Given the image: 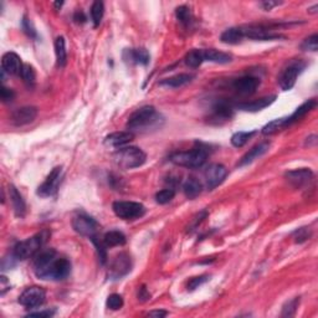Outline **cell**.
<instances>
[{
    "mask_svg": "<svg viewBox=\"0 0 318 318\" xmlns=\"http://www.w3.org/2000/svg\"><path fill=\"white\" fill-rule=\"evenodd\" d=\"M73 20L77 24H84L86 23V15L84 14L82 10H77V12L75 13V15H73Z\"/></svg>",
    "mask_w": 318,
    "mask_h": 318,
    "instance_id": "cell-48",
    "label": "cell"
},
{
    "mask_svg": "<svg viewBox=\"0 0 318 318\" xmlns=\"http://www.w3.org/2000/svg\"><path fill=\"white\" fill-rule=\"evenodd\" d=\"M317 9H318V5H314V7L309 8L308 13H312V14H314V13H317Z\"/></svg>",
    "mask_w": 318,
    "mask_h": 318,
    "instance_id": "cell-52",
    "label": "cell"
},
{
    "mask_svg": "<svg viewBox=\"0 0 318 318\" xmlns=\"http://www.w3.org/2000/svg\"><path fill=\"white\" fill-rule=\"evenodd\" d=\"M21 78H23L24 84L26 85L28 87H34L35 86V82H36V71L35 68L33 67L29 63H24L23 66V70L20 72Z\"/></svg>",
    "mask_w": 318,
    "mask_h": 318,
    "instance_id": "cell-31",
    "label": "cell"
},
{
    "mask_svg": "<svg viewBox=\"0 0 318 318\" xmlns=\"http://www.w3.org/2000/svg\"><path fill=\"white\" fill-rule=\"evenodd\" d=\"M209 155V149L203 143H197L195 147L185 152H176L171 155L169 161L176 166L185 167L189 169L200 168L204 166Z\"/></svg>",
    "mask_w": 318,
    "mask_h": 318,
    "instance_id": "cell-2",
    "label": "cell"
},
{
    "mask_svg": "<svg viewBox=\"0 0 318 318\" xmlns=\"http://www.w3.org/2000/svg\"><path fill=\"white\" fill-rule=\"evenodd\" d=\"M240 30L243 33L244 39L249 38L251 40H261V41L265 40L266 41V40H276L282 38L278 34H275L274 30L264 25H243L240 26Z\"/></svg>",
    "mask_w": 318,
    "mask_h": 318,
    "instance_id": "cell-9",
    "label": "cell"
},
{
    "mask_svg": "<svg viewBox=\"0 0 318 318\" xmlns=\"http://www.w3.org/2000/svg\"><path fill=\"white\" fill-rule=\"evenodd\" d=\"M176 197V190L174 189H163V190H159V192L155 194V201L158 204H168L169 201H172Z\"/></svg>",
    "mask_w": 318,
    "mask_h": 318,
    "instance_id": "cell-37",
    "label": "cell"
},
{
    "mask_svg": "<svg viewBox=\"0 0 318 318\" xmlns=\"http://www.w3.org/2000/svg\"><path fill=\"white\" fill-rule=\"evenodd\" d=\"M71 272V262L65 258L55 256L52 261L45 267L42 271H40L36 276L41 280L50 281H62L70 275Z\"/></svg>",
    "mask_w": 318,
    "mask_h": 318,
    "instance_id": "cell-5",
    "label": "cell"
},
{
    "mask_svg": "<svg viewBox=\"0 0 318 318\" xmlns=\"http://www.w3.org/2000/svg\"><path fill=\"white\" fill-rule=\"evenodd\" d=\"M286 127H287V121H286V118H277L269 122V123L262 128V133L266 134V136H270V134L276 133L278 131H282Z\"/></svg>",
    "mask_w": 318,
    "mask_h": 318,
    "instance_id": "cell-32",
    "label": "cell"
},
{
    "mask_svg": "<svg viewBox=\"0 0 318 318\" xmlns=\"http://www.w3.org/2000/svg\"><path fill=\"white\" fill-rule=\"evenodd\" d=\"M203 51V59L204 61H209V62L214 63H229L232 61V56L227 52L219 51L215 49H206L201 50Z\"/></svg>",
    "mask_w": 318,
    "mask_h": 318,
    "instance_id": "cell-23",
    "label": "cell"
},
{
    "mask_svg": "<svg viewBox=\"0 0 318 318\" xmlns=\"http://www.w3.org/2000/svg\"><path fill=\"white\" fill-rule=\"evenodd\" d=\"M138 299H139V301H142V302H145V301H148V299H150V293L148 292L147 288H145L144 286H142V287L139 288Z\"/></svg>",
    "mask_w": 318,
    "mask_h": 318,
    "instance_id": "cell-47",
    "label": "cell"
},
{
    "mask_svg": "<svg viewBox=\"0 0 318 318\" xmlns=\"http://www.w3.org/2000/svg\"><path fill=\"white\" fill-rule=\"evenodd\" d=\"M193 78H194V76L190 75V73H179V75L162 80V81L159 82V85H161V86L172 87V89H178V87H182L184 86V85L189 84Z\"/></svg>",
    "mask_w": 318,
    "mask_h": 318,
    "instance_id": "cell-26",
    "label": "cell"
},
{
    "mask_svg": "<svg viewBox=\"0 0 318 318\" xmlns=\"http://www.w3.org/2000/svg\"><path fill=\"white\" fill-rule=\"evenodd\" d=\"M304 68V63L301 61H296V62L288 65L285 70L281 72L280 77H278V84L283 91H288L292 89L296 84L297 76L301 73V71Z\"/></svg>",
    "mask_w": 318,
    "mask_h": 318,
    "instance_id": "cell-11",
    "label": "cell"
},
{
    "mask_svg": "<svg viewBox=\"0 0 318 318\" xmlns=\"http://www.w3.org/2000/svg\"><path fill=\"white\" fill-rule=\"evenodd\" d=\"M316 106H317L316 100H308L304 103H302L298 108H296V111L290 116V117L286 118V121H287V126H290V124L295 123V122H297L301 118H303L304 116H306L309 111L313 110Z\"/></svg>",
    "mask_w": 318,
    "mask_h": 318,
    "instance_id": "cell-24",
    "label": "cell"
},
{
    "mask_svg": "<svg viewBox=\"0 0 318 318\" xmlns=\"http://www.w3.org/2000/svg\"><path fill=\"white\" fill-rule=\"evenodd\" d=\"M243 39H244V36L240 30V26H237V28L227 29V30H225L224 33L221 34V36H220V40H221L224 44H229V45L240 44V42L243 41Z\"/></svg>",
    "mask_w": 318,
    "mask_h": 318,
    "instance_id": "cell-30",
    "label": "cell"
},
{
    "mask_svg": "<svg viewBox=\"0 0 318 318\" xmlns=\"http://www.w3.org/2000/svg\"><path fill=\"white\" fill-rule=\"evenodd\" d=\"M227 169L225 168L222 164L215 163V164H211L206 168L205 173V180H206V185L210 190H213L214 188L219 187L222 182H224L225 178L227 177Z\"/></svg>",
    "mask_w": 318,
    "mask_h": 318,
    "instance_id": "cell-13",
    "label": "cell"
},
{
    "mask_svg": "<svg viewBox=\"0 0 318 318\" xmlns=\"http://www.w3.org/2000/svg\"><path fill=\"white\" fill-rule=\"evenodd\" d=\"M167 314H168V312L167 311H163V309H155V311H152L148 313V316L149 317H166Z\"/></svg>",
    "mask_w": 318,
    "mask_h": 318,
    "instance_id": "cell-49",
    "label": "cell"
},
{
    "mask_svg": "<svg viewBox=\"0 0 318 318\" xmlns=\"http://www.w3.org/2000/svg\"><path fill=\"white\" fill-rule=\"evenodd\" d=\"M161 122H163V118L153 106H143L129 116L127 129L132 133L149 131L150 128L161 127Z\"/></svg>",
    "mask_w": 318,
    "mask_h": 318,
    "instance_id": "cell-1",
    "label": "cell"
},
{
    "mask_svg": "<svg viewBox=\"0 0 318 318\" xmlns=\"http://www.w3.org/2000/svg\"><path fill=\"white\" fill-rule=\"evenodd\" d=\"M185 65L189 66L192 68H197L201 63L204 62L203 59V51L201 50H192L185 55Z\"/></svg>",
    "mask_w": 318,
    "mask_h": 318,
    "instance_id": "cell-33",
    "label": "cell"
},
{
    "mask_svg": "<svg viewBox=\"0 0 318 318\" xmlns=\"http://www.w3.org/2000/svg\"><path fill=\"white\" fill-rule=\"evenodd\" d=\"M9 198L10 201H12L13 209L15 211V215L19 216V218H24L26 213L25 201H24L23 197H21V194L18 192V189L14 185H9Z\"/></svg>",
    "mask_w": 318,
    "mask_h": 318,
    "instance_id": "cell-22",
    "label": "cell"
},
{
    "mask_svg": "<svg viewBox=\"0 0 318 318\" xmlns=\"http://www.w3.org/2000/svg\"><path fill=\"white\" fill-rule=\"evenodd\" d=\"M285 177L295 188H303L313 180V172L311 169L299 168L287 172Z\"/></svg>",
    "mask_w": 318,
    "mask_h": 318,
    "instance_id": "cell-15",
    "label": "cell"
},
{
    "mask_svg": "<svg viewBox=\"0 0 318 318\" xmlns=\"http://www.w3.org/2000/svg\"><path fill=\"white\" fill-rule=\"evenodd\" d=\"M102 240L107 248H115V246L124 245L127 241V238H126V236H124L123 232L117 231V230H112V231L106 232Z\"/></svg>",
    "mask_w": 318,
    "mask_h": 318,
    "instance_id": "cell-27",
    "label": "cell"
},
{
    "mask_svg": "<svg viewBox=\"0 0 318 318\" xmlns=\"http://www.w3.org/2000/svg\"><path fill=\"white\" fill-rule=\"evenodd\" d=\"M131 267H132V260L131 256L128 255L127 253H121L113 259V261L111 262V266H110V275L111 278L113 280H118V278L123 277L124 275L128 274L131 271Z\"/></svg>",
    "mask_w": 318,
    "mask_h": 318,
    "instance_id": "cell-12",
    "label": "cell"
},
{
    "mask_svg": "<svg viewBox=\"0 0 318 318\" xmlns=\"http://www.w3.org/2000/svg\"><path fill=\"white\" fill-rule=\"evenodd\" d=\"M112 209L113 213L123 220H136L145 214V206L136 201H115Z\"/></svg>",
    "mask_w": 318,
    "mask_h": 318,
    "instance_id": "cell-6",
    "label": "cell"
},
{
    "mask_svg": "<svg viewBox=\"0 0 318 318\" xmlns=\"http://www.w3.org/2000/svg\"><path fill=\"white\" fill-rule=\"evenodd\" d=\"M61 179H62V168L61 167H56V168H54L50 172V174L45 179V182L40 185L38 189V194L42 198L52 197L57 192V189H59Z\"/></svg>",
    "mask_w": 318,
    "mask_h": 318,
    "instance_id": "cell-10",
    "label": "cell"
},
{
    "mask_svg": "<svg viewBox=\"0 0 318 318\" xmlns=\"http://www.w3.org/2000/svg\"><path fill=\"white\" fill-rule=\"evenodd\" d=\"M50 236V231L47 230H42V231L38 232L34 236L26 238V240L20 241L15 245L14 256L17 260H26L34 258L40 250H42V246L46 244L47 238Z\"/></svg>",
    "mask_w": 318,
    "mask_h": 318,
    "instance_id": "cell-3",
    "label": "cell"
},
{
    "mask_svg": "<svg viewBox=\"0 0 318 318\" xmlns=\"http://www.w3.org/2000/svg\"><path fill=\"white\" fill-rule=\"evenodd\" d=\"M126 54H128L127 60H129V62L133 63H140V65H148L149 63V52L145 49H131L127 50Z\"/></svg>",
    "mask_w": 318,
    "mask_h": 318,
    "instance_id": "cell-28",
    "label": "cell"
},
{
    "mask_svg": "<svg viewBox=\"0 0 318 318\" xmlns=\"http://www.w3.org/2000/svg\"><path fill=\"white\" fill-rule=\"evenodd\" d=\"M269 148H270V143H267V142L260 143V144L255 145L253 149L249 150V152L240 159V162L237 163V166L244 167V166H248V164L253 163L254 161H256V159L262 157V155H264L265 153L269 150Z\"/></svg>",
    "mask_w": 318,
    "mask_h": 318,
    "instance_id": "cell-20",
    "label": "cell"
},
{
    "mask_svg": "<svg viewBox=\"0 0 318 318\" xmlns=\"http://www.w3.org/2000/svg\"><path fill=\"white\" fill-rule=\"evenodd\" d=\"M276 100V96H266L262 97V99L255 100L253 102H245V103H238L237 108L238 110L246 111V112H259L262 111L264 108L269 107Z\"/></svg>",
    "mask_w": 318,
    "mask_h": 318,
    "instance_id": "cell-19",
    "label": "cell"
},
{
    "mask_svg": "<svg viewBox=\"0 0 318 318\" xmlns=\"http://www.w3.org/2000/svg\"><path fill=\"white\" fill-rule=\"evenodd\" d=\"M201 190H203V184L195 177H189L183 184V192L188 199L197 198L201 193Z\"/></svg>",
    "mask_w": 318,
    "mask_h": 318,
    "instance_id": "cell-25",
    "label": "cell"
},
{
    "mask_svg": "<svg viewBox=\"0 0 318 318\" xmlns=\"http://www.w3.org/2000/svg\"><path fill=\"white\" fill-rule=\"evenodd\" d=\"M38 116V108L34 106H26L15 110L12 113V123L14 126H25V124L31 123Z\"/></svg>",
    "mask_w": 318,
    "mask_h": 318,
    "instance_id": "cell-16",
    "label": "cell"
},
{
    "mask_svg": "<svg viewBox=\"0 0 318 318\" xmlns=\"http://www.w3.org/2000/svg\"><path fill=\"white\" fill-rule=\"evenodd\" d=\"M298 304H299V297H295L293 299H291V301H288L282 308V317L295 316L296 311H297Z\"/></svg>",
    "mask_w": 318,
    "mask_h": 318,
    "instance_id": "cell-40",
    "label": "cell"
},
{
    "mask_svg": "<svg viewBox=\"0 0 318 318\" xmlns=\"http://www.w3.org/2000/svg\"><path fill=\"white\" fill-rule=\"evenodd\" d=\"M103 14H105V5H103L102 2L97 0V2H95L91 7V19L95 28H97L101 24Z\"/></svg>",
    "mask_w": 318,
    "mask_h": 318,
    "instance_id": "cell-34",
    "label": "cell"
},
{
    "mask_svg": "<svg viewBox=\"0 0 318 318\" xmlns=\"http://www.w3.org/2000/svg\"><path fill=\"white\" fill-rule=\"evenodd\" d=\"M24 63L20 56L15 52H7L2 59V70L9 75H20Z\"/></svg>",
    "mask_w": 318,
    "mask_h": 318,
    "instance_id": "cell-17",
    "label": "cell"
},
{
    "mask_svg": "<svg viewBox=\"0 0 318 318\" xmlns=\"http://www.w3.org/2000/svg\"><path fill=\"white\" fill-rule=\"evenodd\" d=\"M55 314V309H46V311L31 312L29 316L31 317H52Z\"/></svg>",
    "mask_w": 318,
    "mask_h": 318,
    "instance_id": "cell-46",
    "label": "cell"
},
{
    "mask_svg": "<svg viewBox=\"0 0 318 318\" xmlns=\"http://www.w3.org/2000/svg\"><path fill=\"white\" fill-rule=\"evenodd\" d=\"M208 280H209L208 275H201V276L193 277L192 280H190L189 282H188V290L194 291L195 288H198L199 286H201V285H203V283H205Z\"/></svg>",
    "mask_w": 318,
    "mask_h": 318,
    "instance_id": "cell-43",
    "label": "cell"
},
{
    "mask_svg": "<svg viewBox=\"0 0 318 318\" xmlns=\"http://www.w3.org/2000/svg\"><path fill=\"white\" fill-rule=\"evenodd\" d=\"M281 3H277V2H264L262 3V8H264L265 10H271L274 7H277V5H280Z\"/></svg>",
    "mask_w": 318,
    "mask_h": 318,
    "instance_id": "cell-50",
    "label": "cell"
},
{
    "mask_svg": "<svg viewBox=\"0 0 318 318\" xmlns=\"http://www.w3.org/2000/svg\"><path fill=\"white\" fill-rule=\"evenodd\" d=\"M92 243L95 244V246H96L97 249V253H99V258H100V261L101 264L105 265L106 261H107V246L105 245V243H103V240H100L99 236H94L91 238Z\"/></svg>",
    "mask_w": 318,
    "mask_h": 318,
    "instance_id": "cell-38",
    "label": "cell"
},
{
    "mask_svg": "<svg viewBox=\"0 0 318 318\" xmlns=\"http://www.w3.org/2000/svg\"><path fill=\"white\" fill-rule=\"evenodd\" d=\"M256 134V131H250V132H236L235 134H232L231 137V144L236 148H241L249 142V139L251 137H254Z\"/></svg>",
    "mask_w": 318,
    "mask_h": 318,
    "instance_id": "cell-35",
    "label": "cell"
},
{
    "mask_svg": "<svg viewBox=\"0 0 318 318\" xmlns=\"http://www.w3.org/2000/svg\"><path fill=\"white\" fill-rule=\"evenodd\" d=\"M72 227L80 235L90 238L97 236V231H99V224L96 220L86 214H80L75 216L72 219Z\"/></svg>",
    "mask_w": 318,
    "mask_h": 318,
    "instance_id": "cell-8",
    "label": "cell"
},
{
    "mask_svg": "<svg viewBox=\"0 0 318 318\" xmlns=\"http://www.w3.org/2000/svg\"><path fill=\"white\" fill-rule=\"evenodd\" d=\"M45 298H46V292L44 288L39 286H31L25 288L19 296V303L25 308H36L44 303Z\"/></svg>",
    "mask_w": 318,
    "mask_h": 318,
    "instance_id": "cell-7",
    "label": "cell"
},
{
    "mask_svg": "<svg viewBox=\"0 0 318 318\" xmlns=\"http://www.w3.org/2000/svg\"><path fill=\"white\" fill-rule=\"evenodd\" d=\"M176 15L177 19H178L183 25H189L190 21H192V12H190L189 8L187 5H182L176 9Z\"/></svg>",
    "mask_w": 318,
    "mask_h": 318,
    "instance_id": "cell-36",
    "label": "cell"
},
{
    "mask_svg": "<svg viewBox=\"0 0 318 318\" xmlns=\"http://www.w3.org/2000/svg\"><path fill=\"white\" fill-rule=\"evenodd\" d=\"M63 5V2H56L55 3V9L59 10V8H61Z\"/></svg>",
    "mask_w": 318,
    "mask_h": 318,
    "instance_id": "cell-53",
    "label": "cell"
},
{
    "mask_svg": "<svg viewBox=\"0 0 318 318\" xmlns=\"http://www.w3.org/2000/svg\"><path fill=\"white\" fill-rule=\"evenodd\" d=\"M213 118L216 119V121H227L232 117V113H234V107L230 102L227 101H218L215 105L213 106Z\"/></svg>",
    "mask_w": 318,
    "mask_h": 318,
    "instance_id": "cell-21",
    "label": "cell"
},
{
    "mask_svg": "<svg viewBox=\"0 0 318 318\" xmlns=\"http://www.w3.org/2000/svg\"><path fill=\"white\" fill-rule=\"evenodd\" d=\"M5 290H8L7 288V277L2 276V295H4Z\"/></svg>",
    "mask_w": 318,
    "mask_h": 318,
    "instance_id": "cell-51",
    "label": "cell"
},
{
    "mask_svg": "<svg viewBox=\"0 0 318 318\" xmlns=\"http://www.w3.org/2000/svg\"><path fill=\"white\" fill-rule=\"evenodd\" d=\"M106 304H107V308L112 309V311H117V309L123 307V297L118 295V293H112V295L108 296Z\"/></svg>",
    "mask_w": 318,
    "mask_h": 318,
    "instance_id": "cell-41",
    "label": "cell"
},
{
    "mask_svg": "<svg viewBox=\"0 0 318 318\" xmlns=\"http://www.w3.org/2000/svg\"><path fill=\"white\" fill-rule=\"evenodd\" d=\"M21 26H23V30L26 35H29L30 38H36V31L34 29L31 21L28 19V17H24L23 21H21Z\"/></svg>",
    "mask_w": 318,
    "mask_h": 318,
    "instance_id": "cell-44",
    "label": "cell"
},
{
    "mask_svg": "<svg viewBox=\"0 0 318 318\" xmlns=\"http://www.w3.org/2000/svg\"><path fill=\"white\" fill-rule=\"evenodd\" d=\"M260 86V80L254 76H243V77L236 78L232 82V87L238 95L243 96H250L255 94L258 87Z\"/></svg>",
    "mask_w": 318,
    "mask_h": 318,
    "instance_id": "cell-14",
    "label": "cell"
},
{
    "mask_svg": "<svg viewBox=\"0 0 318 318\" xmlns=\"http://www.w3.org/2000/svg\"><path fill=\"white\" fill-rule=\"evenodd\" d=\"M55 55H56L57 66L59 67H65L67 62V52H66V42L63 36H59L55 40Z\"/></svg>",
    "mask_w": 318,
    "mask_h": 318,
    "instance_id": "cell-29",
    "label": "cell"
},
{
    "mask_svg": "<svg viewBox=\"0 0 318 318\" xmlns=\"http://www.w3.org/2000/svg\"><path fill=\"white\" fill-rule=\"evenodd\" d=\"M134 138V133L129 131H122V132H115V133L108 134L105 138V144L108 147L115 148H122L126 145L127 143L132 142Z\"/></svg>",
    "mask_w": 318,
    "mask_h": 318,
    "instance_id": "cell-18",
    "label": "cell"
},
{
    "mask_svg": "<svg viewBox=\"0 0 318 318\" xmlns=\"http://www.w3.org/2000/svg\"><path fill=\"white\" fill-rule=\"evenodd\" d=\"M312 236V230L309 227H301L297 229L293 232V238H295L296 243H304V241L308 240Z\"/></svg>",
    "mask_w": 318,
    "mask_h": 318,
    "instance_id": "cell-42",
    "label": "cell"
},
{
    "mask_svg": "<svg viewBox=\"0 0 318 318\" xmlns=\"http://www.w3.org/2000/svg\"><path fill=\"white\" fill-rule=\"evenodd\" d=\"M113 161L122 169H134L142 167L147 161V155L140 148L122 147L113 154Z\"/></svg>",
    "mask_w": 318,
    "mask_h": 318,
    "instance_id": "cell-4",
    "label": "cell"
},
{
    "mask_svg": "<svg viewBox=\"0 0 318 318\" xmlns=\"http://www.w3.org/2000/svg\"><path fill=\"white\" fill-rule=\"evenodd\" d=\"M0 96H2V101L4 103H9L14 100L15 94L12 89H8V87L3 86L2 87V92H0Z\"/></svg>",
    "mask_w": 318,
    "mask_h": 318,
    "instance_id": "cell-45",
    "label": "cell"
},
{
    "mask_svg": "<svg viewBox=\"0 0 318 318\" xmlns=\"http://www.w3.org/2000/svg\"><path fill=\"white\" fill-rule=\"evenodd\" d=\"M301 49L303 51H312L316 52L318 50V35L313 34V35L308 36L307 39L303 40V42L301 44Z\"/></svg>",
    "mask_w": 318,
    "mask_h": 318,
    "instance_id": "cell-39",
    "label": "cell"
}]
</instances>
